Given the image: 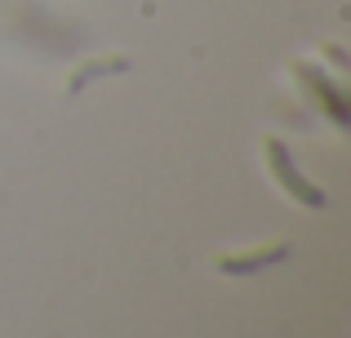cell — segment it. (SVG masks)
Masks as SVG:
<instances>
[{"mask_svg": "<svg viewBox=\"0 0 351 338\" xmlns=\"http://www.w3.org/2000/svg\"><path fill=\"white\" fill-rule=\"evenodd\" d=\"M289 258V245H267V250H254V254H223V258L214 263L223 276H254V271H263V267H276V263H285Z\"/></svg>", "mask_w": 351, "mask_h": 338, "instance_id": "3", "label": "cell"}, {"mask_svg": "<svg viewBox=\"0 0 351 338\" xmlns=\"http://www.w3.org/2000/svg\"><path fill=\"white\" fill-rule=\"evenodd\" d=\"M325 49H329V58H334L338 67H347V53H343V45H325Z\"/></svg>", "mask_w": 351, "mask_h": 338, "instance_id": "5", "label": "cell"}, {"mask_svg": "<svg viewBox=\"0 0 351 338\" xmlns=\"http://www.w3.org/2000/svg\"><path fill=\"white\" fill-rule=\"evenodd\" d=\"M129 71V58H94V62H85V67L71 76V94H80V89H89L94 80H103V76H125Z\"/></svg>", "mask_w": 351, "mask_h": 338, "instance_id": "4", "label": "cell"}, {"mask_svg": "<svg viewBox=\"0 0 351 338\" xmlns=\"http://www.w3.org/2000/svg\"><path fill=\"white\" fill-rule=\"evenodd\" d=\"M263 152H267V165H271V178L280 182V191H289V196L298 200V205H307V209H325V200H329V196H325V191H320L298 165H293V152L285 147L276 134L263 143Z\"/></svg>", "mask_w": 351, "mask_h": 338, "instance_id": "1", "label": "cell"}, {"mask_svg": "<svg viewBox=\"0 0 351 338\" xmlns=\"http://www.w3.org/2000/svg\"><path fill=\"white\" fill-rule=\"evenodd\" d=\"M289 71H293V80H298V85L307 89L311 103H316L320 112H325L329 121L338 125V130H347L351 112H347V94H343V85H338L334 76H325V71H320V62H307V58L289 62Z\"/></svg>", "mask_w": 351, "mask_h": 338, "instance_id": "2", "label": "cell"}]
</instances>
